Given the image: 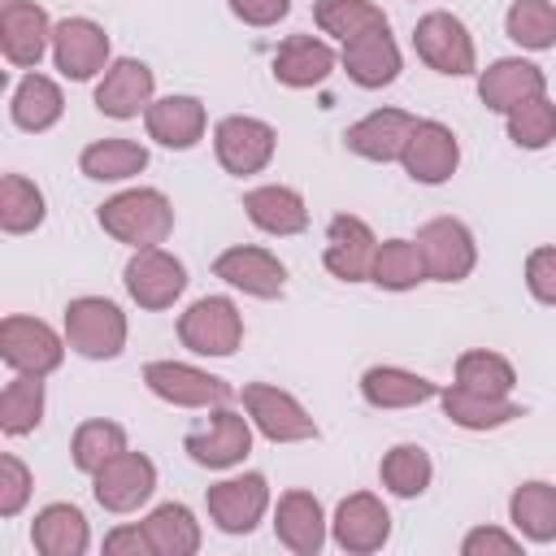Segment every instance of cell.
Segmentation results:
<instances>
[{
    "instance_id": "6da1fadb",
    "label": "cell",
    "mask_w": 556,
    "mask_h": 556,
    "mask_svg": "<svg viewBox=\"0 0 556 556\" xmlns=\"http://www.w3.org/2000/svg\"><path fill=\"white\" fill-rule=\"evenodd\" d=\"M96 217H100L104 235H113L117 243H130V248H156L174 230V204L156 187L117 191L113 200L100 204Z\"/></svg>"
},
{
    "instance_id": "7a4b0ae2",
    "label": "cell",
    "mask_w": 556,
    "mask_h": 556,
    "mask_svg": "<svg viewBox=\"0 0 556 556\" xmlns=\"http://www.w3.org/2000/svg\"><path fill=\"white\" fill-rule=\"evenodd\" d=\"M65 343L87 361H113L126 348V313L104 295H78L65 304Z\"/></svg>"
},
{
    "instance_id": "3957f363",
    "label": "cell",
    "mask_w": 556,
    "mask_h": 556,
    "mask_svg": "<svg viewBox=\"0 0 556 556\" xmlns=\"http://www.w3.org/2000/svg\"><path fill=\"white\" fill-rule=\"evenodd\" d=\"M65 334H56L48 321L39 317H22V313H9L0 321V356L13 374H35V378H48L61 369L65 361Z\"/></svg>"
},
{
    "instance_id": "277c9868",
    "label": "cell",
    "mask_w": 556,
    "mask_h": 556,
    "mask_svg": "<svg viewBox=\"0 0 556 556\" xmlns=\"http://www.w3.org/2000/svg\"><path fill=\"white\" fill-rule=\"evenodd\" d=\"M239 400H243V413L256 426V434H265L269 443H304V439H317V421L308 417V408L291 391H282L274 382H243Z\"/></svg>"
},
{
    "instance_id": "5b68a950",
    "label": "cell",
    "mask_w": 556,
    "mask_h": 556,
    "mask_svg": "<svg viewBox=\"0 0 556 556\" xmlns=\"http://www.w3.org/2000/svg\"><path fill=\"white\" fill-rule=\"evenodd\" d=\"M413 48H417V56H421L434 74L465 78V74L478 70L473 39H469L465 22L452 17L447 9H434V13H421V17H417V26H413Z\"/></svg>"
},
{
    "instance_id": "8992f818",
    "label": "cell",
    "mask_w": 556,
    "mask_h": 556,
    "mask_svg": "<svg viewBox=\"0 0 556 556\" xmlns=\"http://www.w3.org/2000/svg\"><path fill=\"white\" fill-rule=\"evenodd\" d=\"M143 382L156 400L174 404V408H217V404H230L235 391L226 378L208 374V369H195L187 361H148L143 365Z\"/></svg>"
},
{
    "instance_id": "52a82bcc",
    "label": "cell",
    "mask_w": 556,
    "mask_h": 556,
    "mask_svg": "<svg viewBox=\"0 0 556 556\" xmlns=\"http://www.w3.org/2000/svg\"><path fill=\"white\" fill-rule=\"evenodd\" d=\"M274 148H278V130L261 117H248V113H230L213 126V152L222 161L226 174L243 178V174H261L269 161H274Z\"/></svg>"
},
{
    "instance_id": "ba28073f",
    "label": "cell",
    "mask_w": 556,
    "mask_h": 556,
    "mask_svg": "<svg viewBox=\"0 0 556 556\" xmlns=\"http://www.w3.org/2000/svg\"><path fill=\"white\" fill-rule=\"evenodd\" d=\"M417 248H421L426 278H434V282H460V278H469L473 265H478L473 230H469L460 217H430V222L417 230Z\"/></svg>"
},
{
    "instance_id": "9c48e42d",
    "label": "cell",
    "mask_w": 556,
    "mask_h": 556,
    "mask_svg": "<svg viewBox=\"0 0 556 556\" xmlns=\"http://www.w3.org/2000/svg\"><path fill=\"white\" fill-rule=\"evenodd\" d=\"M178 339L195 356H235V348L243 343V317H239L235 300L204 295L178 317Z\"/></svg>"
},
{
    "instance_id": "30bf717a",
    "label": "cell",
    "mask_w": 556,
    "mask_h": 556,
    "mask_svg": "<svg viewBox=\"0 0 556 556\" xmlns=\"http://www.w3.org/2000/svg\"><path fill=\"white\" fill-rule=\"evenodd\" d=\"M122 282H126V291L139 308L161 313L187 291V265L178 256H169L161 243L156 248H135V256L122 269Z\"/></svg>"
},
{
    "instance_id": "8fae6325",
    "label": "cell",
    "mask_w": 556,
    "mask_h": 556,
    "mask_svg": "<svg viewBox=\"0 0 556 556\" xmlns=\"http://www.w3.org/2000/svg\"><path fill=\"white\" fill-rule=\"evenodd\" d=\"M182 447H187V456H191L195 465H204V469H235V465L252 452V421H248L243 413L217 404V408L208 413V421L182 439Z\"/></svg>"
},
{
    "instance_id": "7c38bea8",
    "label": "cell",
    "mask_w": 556,
    "mask_h": 556,
    "mask_svg": "<svg viewBox=\"0 0 556 556\" xmlns=\"http://www.w3.org/2000/svg\"><path fill=\"white\" fill-rule=\"evenodd\" d=\"M204 508L222 534H248L269 508V482L265 473H235L204 491Z\"/></svg>"
},
{
    "instance_id": "4fadbf2b",
    "label": "cell",
    "mask_w": 556,
    "mask_h": 556,
    "mask_svg": "<svg viewBox=\"0 0 556 556\" xmlns=\"http://www.w3.org/2000/svg\"><path fill=\"white\" fill-rule=\"evenodd\" d=\"M91 491H96L100 508H109V513H135L156 491V465L143 452H130L126 447L122 456H113L109 465H100L91 473Z\"/></svg>"
},
{
    "instance_id": "5bb4252c",
    "label": "cell",
    "mask_w": 556,
    "mask_h": 556,
    "mask_svg": "<svg viewBox=\"0 0 556 556\" xmlns=\"http://www.w3.org/2000/svg\"><path fill=\"white\" fill-rule=\"evenodd\" d=\"M52 48V22L35 0H4L0 4V52L17 70H39L43 52Z\"/></svg>"
},
{
    "instance_id": "9a60e30c",
    "label": "cell",
    "mask_w": 556,
    "mask_h": 556,
    "mask_svg": "<svg viewBox=\"0 0 556 556\" xmlns=\"http://www.w3.org/2000/svg\"><path fill=\"white\" fill-rule=\"evenodd\" d=\"M52 61L65 78L74 83H87L96 78L100 70H109V35L100 22L91 17H65L52 26Z\"/></svg>"
},
{
    "instance_id": "2e32d148",
    "label": "cell",
    "mask_w": 556,
    "mask_h": 556,
    "mask_svg": "<svg viewBox=\"0 0 556 556\" xmlns=\"http://www.w3.org/2000/svg\"><path fill=\"white\" fill-rule=\"evenodd\" d=\"M213 274L243 291V295H256V300H278L282 287H287V265L269 252V248H256V243H235L226 248L217 261H213Z\"/></svg>"
},
{
    "instance_id": "e0dca14e",
    "label": "cell",
    "mask_w": 556,
    "mask_h": 556,
    "mask_svg": "<svg viewBox=\"0 0 556 556\" xmlns=\"http://www.w3.org/2000/svg\"><path fill=\"white\" fill-rule=\"evenodd\" d=\"M400 165L408 169L413 182H426V187L447 182V178L456 174V165H460V143H456L452 126H443V122H434V117L417 122L413 135H408V143H404Z\"/></svg>"
},
{
    "instance_id": "ac0fdd59",
    "label": "cell",
    "mask_w": 556,
    "mask_h": 556,
    "mask_svg": "<svg viewBox=\"0 0 556 556\" xmlns=\"http://www.w3.org/2000/svg\"><path fill=\"white\" fill-rule=\"evenodd\" d=\"M330 539L343 552H352V556L378 552L391 539V513H387V504L378 495H369V491H356V495L339 500L334 521H330Z\"/></svg>"
},
{
    "instance_id": "d6986e66",
    "label": "cell",
    "mask_w": 556,
    "mask_h": 556,
    "mask_svg": "<svg viewBox=\"0 0 556 556\" xmlns=\"http://www.w3.org/2000/svg\"><path fill=\"white\" fill-rule=\"evenodd\" d=\"M417 122L421 117H413L404 109H374V113H365L361 122H352L343 130V143H348V152L387 165V161H400L404 156V143H408V135H413Z\"/></svg>"
},
{
    "instance_id": "ffe728a7",
    "label": "cell",
    "mask_w": 556,
    "mask_h": 556,
    "mask_svg": "<svg viewBox=\"0 0 556 556\" xmlns=\"http://www.w3.org/2000/svg\"><path fill=\"white\" fill-rule=\"evenodd\" d=\"M374 252H378V239L361 217H352V213H334L330 217L321 261L339 282H365L369 265H374Z\"/></svg>"
},
{
    "instance_id": "44dd1931",
    "label": "cell",
    "mask_w": 556,
    "mask_h": 556,
    "mask_svg": "<svg viewBox=\"0 0 556 556\" xmlns=\"http://www.w3.org/2000/svg\"><path fill=\"white\" fill-rule=\"evenodd\" d=\"M339 65L348 70V78L365 91H378V87H391L400 78V48L391 39V26H374L356 39L343 43L339 52Z\"/></svg>"
},
{
    "instance_id": "7402d4cb",
    "label": "cell",
    "mask_w": 556,
    "mask_h": 556,
    "mask_svg": "<svg viewBox=\"0 0 556 556\" xmlns=\"http://www.w3.org/2000/svg\"><path fill=\"white\" fill-rule=\"evenodd\" d=\"M152 87H156V78H152V70H148L143 61H135V56H117V61L104 70L100 87H96V109H100L104 117L130 122V117L148 113V104H152Z\"/></svg>"
},
{
    "instance_id": "603a6c76",
    "label": "cell",
    "mask_w": 556,
    "mask_h": 556,
    "mask_svg": "<svg viewBox=\"0 0 556 556\" xmlns=\"http://www.w3.org/2000/svg\"><path fill=\"white\" fill-rule=\"evenodd\" d=\"M543 91H547L543 70L534 61H521V56H500L478 74V96L491 113H513L517 104H526Z\"/></svg>"
},
{
    "instance_id": "cb8c5ba5",
    "label": "cell",
    "mask_w": 556,
    "mask_h": 556,
    "mask_svg": "<svg viewBox=\"0 0 556 556\" xmlns=\"http://www.w3.org/2000/svg\"><path fill=\"white\" fill-rule=\"evenodd\" d=\"M326 513L313 491H282L274 508V534L295 556H317L326 547Z\"/></svg>"
},
{
    "instance_id": "d4e9b609",
    "label": "cell",
    "mask_w": 556,
    "mask_h": 556,
    "mask_svg": "<svg viewBox=\"0 0 556 556\" xmlns=\"http://www.w3.org/2000/svg\"><path fill=\"white\" fill-rule=\"evenodd\" d=\"M204 104L195 96H161L148 104L143 113V126H148V139H156L161 148H174V152H187L204 139Z\"/></svg>"
},
{
    "instance_id": "484cf974",
    "label": "cell",
    "mask_w": 556,
    "mask_h": 556,
    "mask_svg": "<svg viewBox=\"0 0 556 556\" xmlns=\"http://www.w3.org/2000/svg\"><path fill=\"white\" fill-rule=\"evenodd\" d=\"M334 48L317 35H287L274 52V78L291 91H304V87H317L330 78L334 70Z\"/></svg>"
},
{
    "instance_id": "4316f807",
    "label": "cell",
    "mask_w": 556,
    "mask_h": 556,
    "mask_svg": "<svg viewBox=\"0 0 556 556\" xmlns=\"http://www.w3.org/2000/svg\"><path fill=\"white\" fill-rule=\"evenodd\" d=\"M243 213L256 230L274 235V239H287V235H300L308 226V208H304V195L295 187H282V182H265V187H252L243 195Z\"/></svg>"
},
{
    "instance_id": "83f0119b",
    "label": "cell",
    "mask_w": 556,
    "mask_h": 556,
    "mask_svg": "<svg viewBox=\"0 0 556 556\" xmlns=\"http://www.w3.org/2000/svg\"><path fill=\"white\" fill-rule=\"evenodd\" d=\"M361 395L369 408H417L426 400H439V387L413 369L400 365H374L361 374Z\"/></svg>"
},
{
    "instance_id": "f1b7e54d",
    "label": "cell",
    "mask_w": 556,
    "mask_h": 556,
    "mask_svg": "<svg viewBox=\"0 0 556 556\" xmlns=\"http://www.w3.org/2000/svg\"><path fill=\"white\" fill-rule=\"evenodd\" d=\"M30 543L39 556H83L91 547V530L83 508L74 504H48L30 521Z\"/></svg>"
},
{
    "instance_id": "f546056e",
    "label": "cell",
    "mask_w": 556,
    "mask_h": 556,
    "mask_svg": "<svg viewBox=\"0 0 556 556\" xmlns=\"http://www.w3.org/2000/svg\"><path fill=\"white\" fill-rule=\"evenodd\" d=\"M65 113V96L61 87L48 78V74H26L17 87H13V100H9V117L17 130H30V135H43L61 122Z\"/></svg>"
},
{
    "instance_id": "4dcf8cb0",
    "label": "cell",
    "mask_w": 556,
    "mask_h": 556,
    "mask_svg": "<svg viewBox=\"0 0 556 556\" xmlns=\"http://www.w3.org/2000/svg\"><path fill=\"white\" fill-rule=\"evenodd\" d=\"M439 404H443L447 421L460 430H500V426L521 417V404H513L508 395H478V391H465L456 382L447 391H439Z\"/></svg>"
},
{
    "instance_id": "1f68e13d",
    "label": "cell",
    "mask_w": 556,
    "mask_h": 556,
    "mask_svg": "<svg viewBox=\"0 0 556 556\" xmlns=\"http://www.w3.org/2000/svg\"><path fill=\"white\" fill-rule=\"evenodd\" d=\"M508 521L517 526L521 539L530 543H552L556 539V486L534 478V482H521L513 495H508Z\"/></svg>"
},
{
    "instance_id": "d6a6232c",
    "label": "cell",
    "mask_w": 556,
    "mask_h": 556,
    "mask_svg": "<svg viewBox=\"0 0 556 556\" xmlns=\"http://www.w3.org/2000/svg\"><path fill=\"white\" fill-rule=\"evenodd\" d=\"M78 169L91 182H126V178L148 169V148L135 139H96L83 148Z\"/></svg>"
},
{
    "instance_id": "836d02e7",
    "label": "cell",
    "mask_w": 556,
    "mask_h": 556,
    "mask_svg": "<svg viewBox=\"0 0 556 556\" xmlns=\"http://www.w3.org/2000/svg\"><path fill=\"white\" fill-rule=\"evenodd\" d=\"M156 556H195L200 552V521L187 504H161L143 517Z\"/></svg>"
},
{
    "instance_id": "e575fe53",
    "label": "cell",
    "mask_w": 556,
    "mask_h": 556,
    "mask_svg": "<svg viewBox=\"0 0 556 556\" xmlns=\"http://www.w3.org/2000/svg\"><path fill=\"white\" fill-rule=\"evenodd\" d=\"M369 282L382 291H413L417 282H426V265H421V248L417 239H387L374 252L369 265Z\"/></svg>"
},
{
    "instance_id": "d590c367",
    "label": "cell",
    "mask_w": 556,
    "mask_h": 556,
    "mask_svg": "<svg viewBox=\"0 0 556 556\" xmlns=\"http://www.w3.org/2000/svg\"><path fill=\"white\" fill-rule=\"evenodd\" d=\"M378 478H382V486H387L391 495L413 500V495H421V491L430 486L434 460H430V452H426L421 443H395V447L382 456Z\"/></svg>"
},
{
    "instance_id": "8d00e7d4",
    "label": "cell",
    "mask_w": 556,
    "mask_h": 556,
    "mask_svg": "<svg viewBox=\"0 0 556 556\" xmlns=\"http://www.w3.org/2000/svg\"><path fill=\"white\" fill-rule=\"evenodd\" d=\"M43 421V378L35 374H17L13 382H4L0 391V430L9 439L30 434Z\"/></svg>"
},
{
    "instance_id": "74e56055",
    "label": "cell",
    "mask_w": 556,
    "mask_h": 556,
    "mask_svg": "<svg viewBox=\"0 0 556 556\" xmlns=\"http://www.w3.org/2000/svg\"><path fill=\"white\" fill-rule=\"evenodd\" d=\"M313 22L321 35L348 43L374 26H387V13L374 4V0H317L313 4Z\"/></svg>"
},
{
    "instance_id": "f35d334b",
    "label": "cell",
    "mask_w": 556,
    "mask_h": 556,
    "mask_svg": "<svg viewBox=\"0 0 556 556\" xmlns=\"http://www.w3.org/2000/svg\"><path fill=\"white\" fill-rule=\"evenodd\" d=\"M43 191L26 174H4L0 182V226L4 235H30L43 226Z\"/></svg>"
},
{
    "instance_id": "ab89813d",
    "label": "cell",
    "mask_w": 556,
    "mask_h": 556,
    "mask_svg": "<svg viewBox=\"0 0 556 556\" xmlns=\"http://www.w3.org/2000/svg\"><path fill=\"white\" fill-rule=\"evenodd\" d=\"M504 30L526 52L556 48V4L552 0H513L504 13Z\"/></svg>"
},
{
    "instance_id": "60d3db41",
    "label": "cell",
    "mask_w": 556,
    "mask_h": 556,
    "mask_svg": "<svg viewBox=\"0 0 556 556\" xmlns=\"http://www.w3.org/2000/svg\"><path fill=\"white\" fill-rule=\"evenodd\" d=\"M456 387L478 391V395H513L517 369L500 352L473 348V352H460V361H456Z\"/></svg>"
},
{
    "instance_id": "b9f144b4",
    "label": "cell",
    "mask_w": 556,
    "mask_h": 556,
    "mask_svg": "<svg viewBox=\"0 0 556 556\" xmlns=\"http://www.w3.org/2000/svg\"><path fill=\"white\" fill-rule=\"evenodd\" d=\"M122 452H126V430H122L117 421H104V417L83 421V426L74 430V439H70V456H74V465H78L83 473H96L100 465H109V460L122 456Z\"/></svg>"
},
{
    "instance_id": "7bdbcfd3",
    "label": "cell",
    "mask_w": 556,
    "mask_h": 556,
    "mask_svg": "<svg viewBox=\"0 0 556 556\" xmlns=\"http://www.w3.org/2000/svg\"><path fill=\"white\" fill-rule=\"evenodd\" d=\"M504 117H508V139L517 148H526V152H539V148H547L556 139V104L547 100V91L526 100V104H517Z\"/></svg>"
},
{
    "instance_id": "ee69618b",
    "label": "cell",
    "mask_w": 556,
    "mask_h": 556,
    "mask_svg": "<svg viewBox=\"0 0 556 556\" xmlns=\"http://www.w3.org/2000/svg\"><path fill=\"white\" fill-rule=\"evenodd\" d=\"M30 486H35L30 469L13 452H4L0 456V517H17L30 500Z\"/></svg>"
},
{
    "instance_id": "f6af8a7d",
    "label": "cell",
    "mask_w": 556,
    "mask_h": 556,
    "mask_svg": "<svg viewBox=\"0 0 556 556\" xmlns=\"http://www.w3.org/2000/svg\"><path fill=\"white\" fill-rule=\"evenodd\" d=\"M526 287L539 304H556V248H534L526 256Z\"/></svg>"
},
{
    "instance_id": "bcb514c9",
    "label": "cell",
    "mask_w": 556,
    "mask_h": 556,
    "mask_svg": "<svg viewBox=\"0 0 556 556\" xmlns=\"http://www.w3.org/2000/svg\"><path fill=\"white\" fill-rule=\"evenodd\" d=\"M460 552L465 556H513V552H521V534H508V530H500V526H478V530H469L465 539H460Z\"/></svg>"
},
{
    "instance_id": "7dc6e473",
    "label": "cell",
    "mask_w": 556,
    "mask_h": 556,
    "mask_svg": "<svg viewBox=\"0 0 556 556\" xmlns=\"http://www.w3.org/2000/svg\"><path fill=\"white\" fill-rule=\"evenodd\" d=\"M104 552H109V556H156V552H152V539H148V530H143V521L109 530V534H104Z\"/></svg>"
},
{
    "instance_id": "c3c4849f",
    "label": "cell",
    "mask_w": 556,
    "mask_h": 556,
    "mask_svg": "<svg viewBox=\"0 0 556 556\" xmlns=\"http://www.w3.org/2000/svg\"><path fill=\"white\" fill-rule=\"evenodd\" d=\"M226 4L248 26H274V22H282L291 13V0H226Z\"/></svg>"
}]
</instances>
